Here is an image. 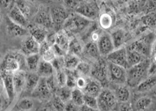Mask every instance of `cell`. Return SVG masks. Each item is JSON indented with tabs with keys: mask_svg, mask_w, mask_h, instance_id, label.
Returning <instances> with one entry per match:
<instances>
[{
	"mask_svg": "<svg viewBox=\"0 0 156 111\" xmlns=\"http://www.w3.org/2000/svg\"><path fill=\"white\" fill-rule=\"evenodd\" d=\"M74 12L94 21L100 16V9L95 1H82L74 10Z\"/></svg>",
	"mask_w": 156,
	"mask_h": 111,
	"instance_id": "obj_7",
	"label": "cell"
},
{
	"mask_svg": "<svg viewBox=\"0 0 156 111\" xmlns=\"http://www.w3.org/2000/svg\"><path fill=\"white\" fill-rule=\"evenodd\" d=\"M32 19V23L44 27L49 31L54 30L49 8L45 4H40L39 6L37 12Z\"/></svg>",
	"mask_w": 156,
	"mask_h": 111,
	"instance_id": "obj_9",
	"label": "cell"
},
{
	"mask_svg": "<svg viewBox=\"0 0 156 111\" xmlns=\"http://www.w3.org/2000/svg\"><path fill=\"white\" fill-rule=\"evenodd\" d=\"M45 79H46V83H47V85L48 88H49V90H50V91L52 92L53 94H55L59 88L58 84H57L55 75L54 74L52 75V76L45 78Z\"/></svg>",
	"mask_w": 156,
	"mask_h": 111,
	"instance_id": "obj_44",
	"label": "cell"
},
{
	"mask_svg": "<svg viewBox=\"0 0 156 111\" xmlns=\"http://www.w3.org/2000/svg\"><path fill=\"white\" fill-rule=\"evenodd\" d=\"M15 3V1L14 0H0V10L2 11H7L12 8V6Z\"/></svg>",
	"mask_w": 156,
	"mask_h": 111,
	"instance_id": "obj_46",
	"label": "cell"
},
{
	"mask_svg": "<svg viewBox=\"0 0 156 111\" xmlns=\"http://www.w3.org/2000/svg\"><path fill=\"white\" fill-rule=\"evenodd\" d=\"M110 35L113 44H114L115 49L122 47L127 40L126 32L122 29H118L113 31Z\"/></svg>",
	"mask_w": 156,
	"mask_h": 111,
	"instance_id": "obj_30",
	"label": "cell"
},
{
	"mask_svg": "<svg viewBox=\"0 0 156 111\" xmlns=\"http://www.w3.org/2000/svg\"><path fill=\"white\" fill-rule=\"evenodd\" d=\"M94 21L85 18L76 12L71 13L64 23L62 30L71 37H75L77 35L84 33Z\"/></svg>",
	"mask_w": 156,
	"mask_h": 111,
	"instance_id": "obj_1",
	"label": "cell"
},
{
	"mask_svg": "<svg viewBox=\"0 0 156 111\" xmlns=\"http://www.w3.org/2000/svg\"><path fill=\"white\" fill-rule=\"evenodd\" d=\"M83 1H90V0H83Z\"/></svg>",
	"mask_w": 156,
	"mask_h": 111,
	"instance_id": "obj_57",
	"label": "cell"
},
{
	"mask_svg": "<svg viewBox=\"0 0 156 111\" xmlns=\"http://www.w3.org/2000/svg\"><path fill=\"white\" fill-rule=\"evenodd\" d=\"M79 111H100L98 109H92L90 108V107H88L86 105H83L80 107V110Z\"/></svg>",
	"mask_w": 156,
	"mask_h": 111,
	"instance_id": "obj_53",
	"label": "cell"
},
{
	"mask_svg": "<svg viewBox=\"0 0 156 111\" xmlns=\"http://www.w3.org/2000/svg\"><path fill=\"white\" fill-rule=\"evenodd\" d=\"M54 68L51 63L46 62L44 60H41L39 64L36 72L40 78H47L54 74Z\"/></svg>",
	"mask_w": 156,
	"mask_h": 111,
	"instance_id": "obj_28",
	"label": "cell"
},
{
	"mask_svg": "<svg viewBox=\"0 0 156 111\" xmlns=\"http://www.w3.org/2000/svg\"><path fill=\"white\" fill-rule=\"evenodd\" d=\"M156 35L153 33H150L145 36L140 38L130 44L127 48L134 50L141 54L145 58H150L152 54V47L155 40Z\"/></svg>",
	"mask_w": 156,
	"mask_h": 111,
	"instance_id": "obj_4",
	"label": "cell"
},
{
	"mask_svg": "<svg viewBox=\"0 0 156 111\" xmlns=\"http://www.w3.org/2000/svg\"><path fill=\"white\" fill-rule=\"evenodd\" d=\"M49 11L55 32L62 30L63 24L70 15L69 10L64 6L53 5L49 8Z\"/></svg>",
	"mask_w": 156,
	"mask_h": 111,
	"instance_id": "obj_8",
	"label": "cell"
},
{
	"mask_svg": "<svg viewBox=\"0 0 156 111\" xmlns=\"http://www.w3.org/2000/svg\"><path fill=\"white\" fill-rule=\"evenodd\" d=\"M156 74V63L154 60L151 61V64L149 67L148 72H147V76H154Z\"/></svg>",
	"mask_w": 156,
	"mask_h": 111,
	"instance_id": "obj_51",
	"label": "cell"
},
{
	"mask_svg": "<svg viewBox=\"0 0 156 111\" xmlns=\"http://www.w3.org/2000/svg\"><path fill=\"white\" fill-rule=\"evenodd\" d=\"M39 54H40L42 60L50 63L52 62V61L56 57L54 50H53L52 46L49 44L47 40L40 44V49Z\"/></svg>",
	"mask_w": 156,
	"mask_h": 111,
	"instance_id": "obj_26",
	"label": "cell"
},
{
	"mask_svg": "<svg viewBox=\"0 0 156 111\" xmlns=\"http://www.w3.org/2000/svg\"><path fill=\"white\" fill-rule=\"evenodd\" d=\"M98 48L101 57L105 58L109 54L115 50L114 44L110 34L103 31L100 38L97 42Z\"/></svg>",
	"mask_w": 156,
	"mask_h": 111,
	"instance_id": "obj_13",
	"label": "cell"
},
{
	"mask_svg": "<svg viewBox=\"0 0 156 111\" xmlns=\"http://www.w3.org/2000/svg\"><path fill=\"white\" fill-rule=\"evenodd\" d=\"M3 23H4L5 33L10 38H23L30 35L29 31L27 28H25L18 24L14 23L7 15L3 18Z\"/></svg>",
	"mask_w": 156,
	"mask_h": 111,
	"instance_id": "obj_11",
	"label": "cell"
},
{
	"mask_svg": "<svg viewBox=\"0 0 156 111\" xmlns=\"http://www.w3.org/2000/svg\"><path fill=\"white\" fill-rule=\"evenodd\" d=\"M98 26L102 30H107L111 28L113 24V17L108 12L100 13L98 17Z\"/></svg>",
	"mask_w": 156,
	"mask_h": 111,
	"instance_id": "obj_34",
	"label": "cell"
},
{
	"mask_svg": "<svg viewBox=\"0 0 156 111\" xmlns=\"http://www.w3.org/2000/svg\"><path fill=\"white\" fill-rule=\"evenodd\" d=\"M0 76H1L3 80L5 90L9 99V103L11 104L16 96L13 83V73L0 69Z\"/></svg>",
	"mask_w": 156,
	"mask_h": 111,
	"instance_id": "obj_15",
	"label": "cell"
},
{
	"mask_svg": "<svg viewBox=\"0 0 156 111\" xmlns=\"http://www.w3.org/2000/svg\"><path fill=\"white\" fill-rule=\"evenodd\" d=\"M66 72V86L71 89L76 88V80L78 76L76 70H65Z\"/></svg>",
	"mask_w": 156,
	"mask_h": 111,
	"instance_id": "obj_40",
	"label": "cell"
},
{
	"mask_svg": "<svg viewBox=\"0 0 156 111\" xmlns=\"http://www.w3.org/2000/svg\"><path fill=\"white\" fill-rule=\"evenodd\" d=\"M118 109L119 111H133L132 106L129 102L119 103V105H118Z\"/></svg>",
	"mask_w": 156,
	"mask_h": 111,
	"instance_id": "obj_50",
	"label": "cell"
},
{
	"mask_svg": "<svg viewBox=\"0 0 156 111\" xmlns=\"http://www.w3.org/2000/svg\"><path fill=\"white\" fill-rule=\"evenodd\" d=\"M26 74L27 72L23 70L13 73V83L16 94H22V92H23L26 82Z\"/></svg>",
	"mask_w": 156,
	"mask_h": 111,
	"instance_id": "obj_21",
	"label": "cell"
},
{
	"mask_svg": "<svg viewBox=\"0 0 156 111\" xmlns=\"http://www.w3.org/2000/svg\"><path fill=\"white\" fill-rule=\"evenodd\" d=\"M40 80V77L37 74V72H27L26 74V82L23 92L26 95L30 94L34 91L35 87H37L39 81Z\"/></svg>",
	"mask_w": 156,
	"mask_h": 111,
	"instance_id": "obj_24",
	"label": "cell"
},
{
	"mask_svg": "<svg viewBox=\"0 0 156 111\" xmlns=\"http://www.w3.org/2000/svg\"><path fill=\"white\" fill-rule=\"evenodd\" d=\"M51 103L55 111H64L66 103L55 94L53 95L51 99Z\"/></svg>",
	"mask_w": 156,
	"mask_h": 111,
	"instance_id": "obj_41",
	"label": "cell"
},
{
	"mask_svg": "<svg viewBox=\"0 0 156 111\" xmlns=\"http://www.w3.org/2000/svg\"><path fill=\"white\" fill-rule=\"evenodd\" d=\"M71 40V38L67 34L66 32L61 30L54 34V44L58 45L59 47L63 49V50L67 53L68 51L69 44Z\"/></svg>",
	"mask_w": 156,
	"mask_h": 111,
	"instance_id": "obj_25",
	"label": "cell"
},
{
	"mask_svg": "<svg viewBox=\"0 0 156 111\" xmlns=\"http://www.w3.org/2000/svg\"><path fill=\"white\" fill-rule=\"evenodd\" d=\"M7 16L9 17V18L13 21L14 23L20 25L25 28H27L30 24V21L27 19V17L25 16L22 12L17 8L16 5L14 3L12 8L9 9L8 12Z\"/></svg>",
	"mask_w": 156,
	"mask_h": 111,
	"instance_id": "obj_18",
	"label": "cell"
},
{
	"mask_svg": "<svg viewBox=\"0 0 156 111\" xmlns=\"http://www.w3.org/2000/svg\"><path fill=\"white\" fill-rule=\"evenodd\" d=\"M63 58L64 69L67 70H75L81 61L80 57L69 53H67Z\"/></svg>",
	"mask_w": 156,
	"mask_h": 111,
	"instance_id": "obj_32",
	"label": "cell"
},
{
	"mask_svg": "<svg viewBox=\"0 0 156 111\" xmlns=\"http://www.w3.org/2000/svg\"><path fill=\"white\" fill-rule=\"evenodd\" d=\"M53 95L54 94L49 90L46 83L45 78H40L37 87H35L30 96L31 98L37 99L41 102H47L51 101Z\"/></svg>",
	"mask_w": 156,
	"mask_h": 111,
	"instance_id": "obj_12",
	"label": "cell"
},
{
	"mask_svg": "<svg viewBox=\"0 0 156 111\" xmlns=\"http://www.w3.org/2000/svg\"><path fill=\"white\" fill-rule=\"evenodd\" d=\"M2 17H3L2 12V11L0 10V21H2Z\"/></svg>",
	"mask_w": 156,
	"mask_h": 111,
	"instance_id": "obj_54",
	"label": "cell"
},
{
	"mask_svg": "<svg viewBox=\"0 0 156 111\" xmlns=\"http://www.w3.org/2000/svg\"><path fill=\"white\" fill-rule=\"evenodd\" d=\"M63 6L68 10H75L81 2V0H62Z\"/></svg>",
	"mask_w": 156,
	"mask_h": 111,
	"instance_id": "obj_45",
	"label": "cell"
},
{
	"mask_svg": "<svg viewBox=\"0 0 156 111\" xmlns=\"http://www.w3.org/2000/svg\"><path fill=\"white\" fill-rule=\"evenodd\" d=\"M15 4L19 9L22 12L23 15L27 17V19L29 20L31 17L35 16L38 7H35L34 3L31 2L27 0H16Z\"/></svg>",
	"mask_w": 156,
	"mask_h": 111,
	"instance_id": "obj_19",
	"label": "cell"
},
{
	"mask_svg": "<svg viewBox=\"0 0 156 111\" xmlns=\"http://www.w3.org/2000/svg\"><path fill=\"white\" fill-rule=\"evenodd\" d=\"M109 82L115 85L126 84L127 82V69L117 64L108 62Z\"/></svg>",
	"mask_w": 156,
	"mask_h": 111,
	"instance_id": "obj_10",
	"label": "cell"
},
{
	"mask_svg": "<svg viewBox=\"0 0 156 111\" xmlns=\"http://www.w3.org/2000/svg\"><path fill=\"white\" fill-rule=\"evenodd\" d=\"M101 1H102V0H101Z\"/></svg>",
	"mask_w": 156,
	"mask_h": 111,
	"instance_id": "obj_59",
	"label": "cell"
},
{
	"mask_svg": "<svg viewBox=\"0 0 156 111\" xmlns=\"http://www.w3.org/2000/svg\"><path fill=\"white\" fill-rule=\"evenodd\" d=\"M10 105L8 98L0 94V111H4L5 109Z\"/></svg>",
	"mask_w": 156,
	"mask_h": 111,
	"instance_id": "obj_48",
	"label": "cell"
},
{
	"mask_svg": "<svg viewBox=\"0 0 156 111\" xmlns=\"http://www.w3.org/2000/svg\"><path fill=\"white\" fill-rule=\"evenodd\" d=\"M72 101L77 106H81L84 105V93L79 88H74L72 93Z\"/></svg>",
	"mask_w": 156,
	"mask_h": 111,
	"instance_id": "obj_38",
	"label": "cell"
},
{
	"mask_svg": "<svg viewBox=\"0 0 156 111\" xmlns=\"http://www.w3.org/2000/svg\"><path fill=\"white\" fill-rule=\"evenodd\" d=\"M2 60V54L1 53H0V62H1Z\"/></svg>",
	"mask_w": 156,
	"mask_h": 111,
	"instance_id": "obj_55",
	"label": "cell"
},
{
	"mask_svg": "<svg viewBox=\"0 0 156 111\" xmlns=\"http://www.w3.org/2000/svg\"><path fill=\"white\" fill-rule=\"evenodd\" d=\"M88 60H93L94 62L101 58L100 53L99 52L96 42L90 41L86 42L84 45L82 55Z\"/></svg>",
	"mask_w": 156,
	"mask_h": 111,
	"instance_id": "obj_20",
	"label": "cell"
},
{
	"mask_svg": "<svg viewBox=\"0 0 156 111\" xmlns=\"http://www.w3.org/2000/svg\"><path fill=\"white\" fill-rule=\"evenodd\" d=\"M153 99L148 96H142L135 103V110L136 111H145L150 109L153 105Z\"/></svg>",
	"mask_w": 156,
	"mask_h": 111,
	"instance_id": "obj_35",
	"label": "cell"
},
{
	"mask_svg": "<svg viewBox=\"0 0 156 111\" xmlns=\"http://www.w3.org/2000/svg\"><path fill=\"white\" fill-rule=\"evenodd\" d=\"M108 62L117 64L120 66L128 68L127 60L126 47L122 46L121 48H116L105 58Z\"/></svg>",
	"mask_w": 156,
	"mask_h": 111,
	"instance_id": "obj_14",
	"label": "cell"
},
{
	"mask_svg": "<svg viewBox=\"0 0 156 111\" xmlns=\"http://www.w3.org/2000/svg\"><path fill=\"white\" fill-rule=\"evenodd\" d=\"M14 1H16V0H14Z\"/></svg>",
	"mask_w": 156,
	"mask_h": 111,
	"instance_id": "obj_58",
	"label": "cell"
},
{
	"mask_svg": "<svg viewBox=\"0 0 156 111\" xmlns=\"http://www.w3.org/2000/svg\"><path fill=\"white\" fill-rule=\"evenodd\" d=\"M84 105L90 107V108L92 109H98L97 97L87 94H84Z\"/></svg>",
	"mask_w": 156,
	"mask_h": 111,
	"instance_id": "obj_43",
	"label": "cell"
},
{
	"mask_svg": "<svg viewBox=\"0 0 156 111\" xmlns=\"http://www.w3.org/2000/svg\"><path fill=\"white\" fill-rule=\"evenodd\" d=\"M127 50V65H128V68L130 67L133 66L136 64L142 62L145 58L141 54L138 52L134 50H131L126 48Z\"/></svg>",
	"mask_w": 156,
	"mask_h": 111,
	"instance_id": "obj_31",
	"label": "cell"
},
{
	"mask_svg": "<svg viewBox=\"0 0 156 111\" xmlns=\"http://www.w3.org/2000/svg\"><path fill=\"white\" fill-rule=\"evenodd\" d=\"M40 111H55L54 107H53L51 102H47L45 105L41 107Z\"/></svg>",
	"mask_w": 156,
	"mask_h": 111,
	"instance_id": "obj_52",
	"label": "cell"
},
{
	"mask_svg": "<svg viewBox=\"0 0 156 111\" xmlns=\"http://www.w3.org/2000/svg\"><path fill=\"white\" fill-rule=\"evenodd\" d=\"M90 76L100 82L103 88L109 83L108 61L105 58L101 57L92 64Z\"/></svg>",
	"mask_w": 156,
	"mask_h": 111,
	"instance_id": "obj_6",
	"label": "cell"
},
{
	"mask_svg": "<svg viewBox=\"0 0 156 111\" xmlns=\"http://www.w3.org/2000/svg\"><path fill=\"white\" fill-rule=\"evenodd\" d=\"M41 60L40 54H35L26 56V68L28 72H36L37 69Z\"/></svg>",
	"mask_w": 156,
	"mask_h": 111,
	"instance_id": "obj_33",
	"label": "cell"
},
{
	"mask_svg": "<svg viewBox=\"0 0 156 111\" xmlns=\"http://www.w3.org/2000/svg\"><path fill=\"white\" fill-rule=\"evenodd\" d=\"M102 89L103 87L100 82L96 80H95L93 78L88 77L87 84L83 89V92L84 94H87L95 96V97H98L99 94H100Z\"/></svg>",
	"mask_w": 156,
	"mask_h": 111,
	"instance_id": "obj_22",
	"label": "cell"
},
{
	"mask_svg": "<svg viewBox=\"0 0 156 111\" xmlns=\"http://www.w3.org/2000/svg\"><path fill=\"white\" fill-rule=\"evenodd\" d=\"M151 61L150 58H145L142 62L127 69L126 83L128 87L136 88L141 82L147 77Z\"/></svg>",
	"mask_w": 156,
	"mask_h": 111,
	"instance_id": "obj_2",
	"label": "cell"
},
{
	"mask_svg": "<svg viewBox=\"0 0 156 111\" xmlns=\"http://www.w3.org/2000/svg\"><path fill=\"white\" fill-rule=\"evenodd\" d=\"M40 49V43L30 35L25 38L21 46V51L26 56L39 54Z\"/></svg>",
	"mask_w": 156,
	"mask_h": 111,
	"instance_id": "obj_16",
	"label": "cell"
},
{
	"mask_svg": "<svg viewBox=\"0 0 156 111\" xmlns=\"http://www.w3.org/2000/svg\"><path fill=\"white\" fill-rule=\"evenodd\" d=\"M80 107L76 106L72 101L66 103L64 111H79Z\"/></svg>",
	"mask_w": 156,
	"mask_h": 111,
	"instance_id": "obj_49",
	"label": "cell"
},
{
	"mask_svg": "<svg viewBox=\"0 0 156 111\" xmlns=\"http://www.w3.org/2000/svg\"><path fill=\"white\" fill-rule=\"evenodd\" d=\"M26 56L22 52H10L3 58L0 64V69L12 73L21 70H24V67L26 68Z\"/></svg>",
	"mask_w": 156,
	"mask_h": 111,
	"instance_id": "obj_3",
	"label": "cell"
},
{
	"mask_svg": "<svg viewBox=\"0 0 156 111\" xmlns=\"http://www.w3.org/2000/svg\"><path fill=\"white\" fill-rule=\"evenodd\" d=\"M156 87V74L154 76H147L145 80L138 84L136 88V91L140 93L147 92L151 91Z\"/></svg>",
	"mask_w": 156,
	"mask_h": 111,
	"instance_id": "obj_29",
	"label": "cell"
},
{
	"mask_svg": "<svg viewBox=\"0 0 156 111\" xmlns=\"http://www.w3.org/2000/svg\"><path fill=\"white\" fill-rule=\"evenodd\" d=\"M34 102L32 98L24 97L20 99L16 106V109L21 111H30L34 108Z\"/></svg>",
	"mask_w": 156,
	"mask_h": 111,
	"instance_id": "obj_36",
	"label": "cell"
},
{
	"mask_svg": "<svg viewBox=\"0 0 156 111\" xmlns=\"http://www.w3.org/2000/svg\"><path fill=\"white\" fill-rule=\"evenodd\" d=\"M87 78L88 77L83 76H78L76 80V88H79L83 91L87 84Z\"/></svg>",
	"mask_w": 156,
	"mask_h": 111,
	"instance_id": "obj_47",
	"label": "cell"
},
{
	"mask_svg": "<svg viewBox=\"0 0 156 111\" xmlns=\"http://www.w3.org/2000/svg\"><path fill=\"white\" fill-rule=\"evenodd\" d=\"M55 79L58 87H63L66 83V72L65 69H62L55 72Z\"/></svg>",
	"mask_w": 156,
	"mask_h": 111,
	"instance_id": "obj_42",
	"label": "cell"
},
{
	"mask_svg": "<svg viewBox=\"0 0 156 111\" xmlns=\"http://www.w3.org/2000/svg\"><path fill=\"white\" fill-rule=\"evenodd\" d=\"M84 45L85 44H83V42L81 40V38H79L77 36L73 37L70 40L67 53L80 57L82 55Z\"/></svg>",
	"mask_w": 156,
	"mask_h": 111,
	"instance_id": "obj_27",
	"label": "cell"
},
{
	"mask_svg": "<svg viewBox=\"0 0 156 111\" xmlns=\"http://www.w3.org/2000/svg\"><path fill=\"white\" fill-rule=\"evenodd\" d=\"M91 68L92 65H91L90 63L86 62V61L81 60L75 70L78 76L90 77Z\"/></svg>",
	"mask_w": 156,
	"mask_h": 111,
	"instance_id": "obj_37",
	"label": "cell"
},
{
	"mask_svg": "<svg viewBox=\"0 0 156 111\" xmlns=\"http://www.w3.org/2000/svg\"><path fill=\"white\" fill-rule=\"evenodd\" d=\"M27 29L29 31L30 35H31L35 40H36L40 44L45 41L49 35V30L34 23L30 22Z\"/></svg>",
	"mask_w": 156,
	"mask_h": 111,
	"instance_id": "obj_17",
	"label": "cell"
},
{
	"mask_svg": "<svg viewBox=\"0 0 156 111\" xmlns=\"http://www.w3.org/2000/svg\"><path fill=\"white\" fill-rule=\"evenodd\" d=\"M52 1H53V0H52Z\"/></svg>",
	"mask_w": 156,
	"mask_h": 111,
	"instance_id": "obj_60",
	"label": "cell"
},
{
	"mask_svg": "<svg viewBox=\"0 0 156 111\" xmlns=\"http://www.w3.org/2000/svg\"><path fill=\"white\" fill-rule=\"evenodd\" d=\"M90 1H95V2H96V0H90Z\"/></svg>",
	"mask_w": 156,
	"mask_h": 111,
	"instance_id": "obj_56",
	"label": "cell"
},
{
	"mask_svg": "<svg viewBox=\"0 0 156 111\" xmlns=\"http://www.w3.org/2000/svg\"><path fill=\"white\" fill-rule=\"evenodd\" d=\"M73 89L68 88L66 86L63 87L58 88L55 94L58 95L65 103H67L71 101L72 98V93Z\"/></svg>",
	"mask_w": 156,
	"mask_h": 111,
	"instance_id": "obj_39",
	"label": "cell"
},
{
	"mask_svg": "<svg viewBox=\"0 0 156 111\" xmlns=\"http://www.w3.org/2000/svg\"><path fill=\"white\" fill-rule=\"evenodd\" d=\"M98 107L100 111H115L118 107L114 92L108 88H103L97 97Z\"/></svg>",
	"mask_w": 156,
	"mask_h": 111,
	"instance_id": "obj_5",
	"label": "cell"
},
{
	"mask_svg": "<svg viewBox=\"0 0 156 111\" xmlns=\"http://www.w3.org/2000/svg\"><path fill=\"white\" fill-rule=\"evenodd\" d=\"M114 94L117 101L119 103L129 102L131 96V92L128 86L126 84L115 85L114 91Z\"/></svg>",
	"mask_w": 156,
	"mask_h": 111,
	"instance_id": "obj_23",
	"label": "cell"
}]
</instances>
